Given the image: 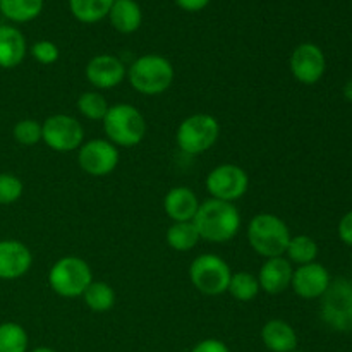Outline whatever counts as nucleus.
Wrapping results in <instances>:
<instances>
[{"mask_svg": "<svg viewBox=\"0 0 352 352\" xmlns=\"http://www.w3.org/2000/svg\"><path fill=\"white\" fill-rule=\"evenodd\" d=\"M230 275L232 270L229 263L219 254L203 253L189 265V280L192 287L205 296H220L227 292Z\"/></svg>", "mask_w": 352, "mask_h": 352, "instance_id": "obj_7", "label": "nucleus"}, {"mask_svg": "<svg viewBox=\"0 0 352 352\" xmlns=\"http://www.w3.org/2000/svg\"><path fill=\"white\" fill-rule=\"evenodd\" d=\"M260 284H258V277L251 272H236L230 275L229 287L227 292L232 296L236 301L241 302H251L256 299L260 294Z\"/></svg>", "mask_w": 352, "mask_h": 352, "instance_id": "obj_26", "label": "nucleus"}, {"mask_svg": "<svg viewBox=\"0 0 352 352\" xmlns=\"http://www.w3.org/2000/svg\"><path fill=\"white\" fill-rule=\"evenodd\" d=\"M248 243L256 254L268 258L284 256L291 241V230L280 217L274 213H258L248 223Z\"/></svg>", "mask_w": 352, "mask_h": 352, "instance_id": "obj_3", "label": "nucleus"}, {"mask_svg": "<svg viewBox=\"0 0 352 352\" xmlns=\"http://www.w3.org/2000/svg\"><path fill=\"white\" fill-rule=\"evenodd\" d=\"M45 0H0V12L10 23H31L41 14Z\"/></svg>", "mask_w": 352, "mask_h": 352, "instance_id": "obj_21", "label": "nucleus"}, {"mask_svg": "<svg viewBox=\"0 0 352 352\" xmlns=\"http://www.w3.org/2000/svg\"><path fill=\"white\" fill-rule=\"evenodd\" d=\"M28 54L26 36L23 31L10 24L0 26V67L16 69L23 64Z\"/></svg>", "mask_w": 352, "mask_h": 352, "instance_id": "obj_18", "label": "nucleus"}, {"mask_svg": "<svg viewBox=\"0 0 352 352\" xmlns=\"http://www.w3.org/2000/svg\"><path fill=\"white\" fill-rule=\"evenodd\" d=\"M220 138V124L210 113H192L177 127L175 143L186 155H201L212 150Z\"/></svg>", "mask_w": 352, "mask_h": 352, "instance_id": "obj_6", "label": "nucleus"}, {"mask_svg": "<svg viewBox=\"0 0 352 352\" xmlns=\"http://www.w3.org/2000/svg\"><path fill=\"white\" fill-rule=\"evenodd\" d=\"M205 188L210 198L234 203L248 192L250 175L236 164H220L208 172Z\"/></svg>", "mask_w": 352, "mask_h": 352, "instance_id": "obj_10", "label": "nucleus"}, {"mask_svg": "<svg viewBox=\"0 0 352 352\" xmlns=\"http://www.w3.org/2000/svg\"><path fill=\"white\" fill-rule=\"evenodd\" d=\"M342 93H344V98H346L347 102L352 103V78L346 82V85H344Z\"/></svg>", "mask_w": 352, "mask_h": 352, "instance_id": "obj_35", "label": "nucleus"}, {"mask_svg": "<svg viewBox=\"0 0 352 352\" xmlns=\"http://www.w3.org/2000/svg\"><path fill=\"white\" fill-rule=\"evenodd\" d=\"M131 88L144 96H158L167 91L175 79V69L167 57L146 54L138 57L127 69Z\"/></svg>", "mask_w": 352, "mask_h": 352, "instance_id": "obj_2", "label": "nucleus"}, {"mask_svg": "<svg viewBox=\"0 0 352 352\" xmlns=\"http://www.w3.org/2000/svg\"><path fill=\"white\" fill-rule=\"evenodd\" d=\"M12 136L23 146H34L41 141V124L34 119L17 120L12 129Z\"/></svg>", "mask_w": 352, "mask_h": 352, "instance_id": "obj_30", "label": "nucleus"}, {"mask_svg": "<svg viewBox=\"0 0 352 352\" xmlns=\"http://www.w3.org/2000/svg\"><path fill=\"white\" fill-rule=\"evenodd\" d=\"M30 337L26 329L16 322L0 323V352H28Z\"/></svg>", "mask_w": 352, "mask_h": 352, "instance_id": "obj_27", "label": "nucleus"}, {"mask_svg": "<svg viewBox=\"0 0 352 352\" xmlns=\"http://www.w3.org/2000/svg\"><path fill=\"white\" fill-rule=\"evenodd\" d=\"M24 192V184L17 175L0 172V206L14 205Z\"/></svg>", "mask_w": 352, "mask_h": 352, "instance_id": "obj_29", "label": "nucleus"}, {"mask_svg": "<svg viewBox=\"0 0 352 352\" xmlns=\"http://www.w3.org/2000/svg\"><path fill=\"white\" fill-rule=\"evenodd\" d=\"M337 232H339V239L342 241L346 246L352 248V210L340 219Z\"/></svg>", "mask_w": 352, "mask_h": 352, "instance_id": "obj_33", "label": "nucleus"}, {"mask_svg": "<svg viewBox=\"0 0 352 352\" xmlns=\"http://www.w3.org/2000/svg\"><path fill=\"white\" fill-rule=\"evenodd\" d=\"M41 141L57 153H71L81 148L85 129L76 117L55 113L41 122Z\"/></svg>", "mask_w": 352, "mask_h": 352, "instance_id": "obj_9", "label": "nucleus"}, {"mask_svg": "<svg viewBox=\"0 0 352 352\" xmlns=\"http://www.w3.org/2000/svg\"><path fill=\"white\" fill-rule=\"evenodd\" d=\"M107 140L117 148L138 146L146 136L144 116L131 103L112 105L102 120Z\"/></svg>", "mask_w": 352, "mask_h": 352, "instance_id": "obj_4", "label": "nucleus"}, {"mask_svg": "<svg viewBox=\"0 0 352 352\" xmlns=\"http://www.w3.org/2000/svg\"><path fill=\"white\" fill-rule=\"evenodd\" d=\"M116 0H69L74 19L82 24H96L109 16Z\"/></svg>", "mask_w": 352, "mask_h": 352, "instance_id": "obj_22", "label": "nucleus"}, {"mask_svg": "<svg viewBox=\"0 0 352 352\" xmlns=\"http://www.w3.org/2000/svg\"><path fill=\"white\" fill-rule=\"evenodd\" d=\"M31 352H57L55 349H52V347H36V349H33Z\"/></svg>", "mask_w": 352, "mask_h": 352, "instance_id": "obj_36", "label": "nucleus"}, {"mask_svg": "<svg viewBox=\"0 0 352 352\" xmlns=\"http://www.w3.org/2000/svg\"><path fill=\"white\" fill-rule=\"evenodd\" d=\"M318 253L320 250L316 241L313 237L306 236V234H299V236H291V241H289L284 256L291 263L301 267V265H308L316 261Z\"/></svg>", "mask_w": 352, "mask_h": 352, "instance_id": "obj_25", "label": "nucleus"}, {"mask_svg": "<svg viewBox=\"0 0 352 352\" xmlns=\"http://www.w3.org/2000/svg\"><path fill=\"white\" fill-rule=\"evenodd\" d=\"M107 17L113 30L122 34L136 33L143 23V12L136 0H116Z\"/></svg>", "mask_w": 352, "mask_h": 352, "instance_id": "obj_20", "label": "nucleus"}, {"mask_svg": "<svg viewBox=\"0 0 352 352\" xmlns=\"http://www.w3.org/2000/svg\"><path fill=\"white\" fill-rule=\"evenodd\" d=\"M33 253L17 239L0 241V280H17L31 270Z\"/></svg>", "mask_w": 352, "mask_h": 352, "instance_id": "obj_15", "label": "nucleus"}, {"mask_svg": "<svg viewBox=\"0 0 352 352\" xmlns=\"http://www.w3.org/2000/svg\"><path fill=\"white\" fill-rule=\"evenodd\" d=\"M291 74L299 85L313 86L323 79L327 72V57L318 45L311 41L299 43L289 60Z\"/></svg>", "mask_w": 352, "mask_h": 352, "instance_id": "obj_11", "label": "nucleus"}, {"mask_svg": "<svg viewBox=\"0 0 352 352\" xmlns=\"http://www.w3.org/2000/svg\"><path fill=\"white\" fill-rule=\"evenodd\" d=\"M191 352H230L229 346L219 339H205L196 344Z\"/></svg>", "mask_w": 352, "mask_h": 352, "instance_id": "obj_32", "label": "nucleus"}, {"mask_svg": "<svg viewBox=\"0 0 352 352\" xmlns=\"http://www.w3.org/2000/svg\"><path fill=\"white\" fill-rule=\"evenodd\" d=\"M182 10L186 12H199V10L205 9L212 0H174Z\"/></svg>", "mask_w": 352, "mask_h": 352, "instance_id": "obj_34", "label": "nucleus"}, {"mask_svg": "<svg viewBox=\"0 0 352 352\" xmlns=\"http://www.w3.org/2000/svg\"><path fill=\"white\" fill-rule=\"evenodd\" d=\"M320 316L336 332H352V282L336 278L322 296Z\"/></svg>", "mask_w": 352, "mask_h": 352, "instance_id": "obj_8", "label": "nucleus"}, {"mask_svg": "<svg viewBox=\"0 0 352 352\" xmlns=\"http://www.w3.org/2000/svg\"><path fill=\"white\" fill-rule=\"evenodd\" d=\"M85 76L89 85L98 89H112L119 86L127 76V69L119 57L110 54H100L89 58Z\"/></svg>", "mask_w": 352, "mask_h": 352, "instance_id": "obj_14", "label": "nucleus"}, {"mask_svg": "<svg viewBox=\"0 0 352 352\" xmlns=\"http://www.w3.org/2000/svg\"><path fill=\"white\" fill-rule=\"evenodd\" d=\"M93 282V272L88 261L79 256H64L52 265L48 285L57 296L65 299L81 298Z\"/></svg>", "mask_w": 352, "mask_h": 352, "instance_id": "obj_5", "label": "nucleus"}, {"mask_svg": "<svg viewBox=\"0 0 352 352\" xmlns=\"http://www.w3.org/2000/svg\"><path fill=\"white\" fill-rule=\"evenodd\" d=\"M165 239H167L170 250L179 251V253H188L198 246L201 237H199L198 229L192 222H172V226L167 229Z\"/></svg>", "mask_w": 352, "mask_h": 352, "instance_id": "obj_23", "label": "nucleus"}, {"mask_svg": "<svg viewBox=\"0 0 352 352\" xmlns=\"http://www.w3.org/2000/svg\"><path fill=\"white\" fill-rule=\"evenodd\" d=\"M294 352H305V351H294Z\"/></svg>", "mask_w": 352, "mask_h": 352, "instance_id": "obj_37", "label": "nucleus"}, {"mask_svg": "<svg viewBox=\"0 0 352 352\" xmlns=\"http://www.w3.org/2000/svg\"><path fill=\"white\" fill-rule=\"evenodd\" d=\"M76 107H78L79 113L88 120H103V117L107 116L110 109L105 96L100 91H96V89L85 91L82 95H79Z\"/></svg>", "mask_w": 352, "mask_h": 352, "instance_id": "obj_28", "label": "nucleus"}, {"mask_svg": "<svg viewBox=\"0 0 352 352\" xmlns=\"http://www.w3.org/2000/svg\"><path fill=\"white\" fill-rule=\"evenodd\" d=\"M199 199L188 186H175L168 189L164 198V210L172 222H192L198 213Z\"/></svg>", "mask_w": 352, "mask_h": 352, "instance_id": "obj_17", "label": "nucleus"}, {"mask_svg": "<svg viewBox=\"0 0 352 352\" xmlns=\"http://www.w3.org/2000/svg\"><path fill=\"white\" fill-rule=\"evenodd\" d=\"M81 298L93 313H107L116 305V291L112 285L102 280H93Z\"/></svg>", "mask_w": 352, "mask_h": 352, "instance_id": "obj_24", "label": "nucleus"}, {"mask_svg": "<svg viewBox=\"0 0 352 352\" xmlns=\"http://www.w3.org/2000/svg\"><path fill=\"white\" fill-rule=\"evenodd\" d=\"M31 57H33L38 64L52 65L58 60V57H60V50H58V47L54 41L40 40L36 41V43H33V47H31Z\"/></svg>", "mask_w": 352, "mask_h": 352, "instance_id": "obj_31", "label": "nucleus"}, {"mask_svg": "<svg viewBox=\"0 0 352 352\" xmlns=\"http://www.w3.org/2000/svg\"><path fill=\"white\" fill-rule=\"evenodd\" d=\"M120 160L119 148L109 140H91L82 143L78 150V164L82 172L93 177L112 174Z\"/></svg>", "mask_w": 352, "mask_h": 352, "instance_id": "obj_12", "label": "nucleus"}, {"mask_svg": "<svg viewBox=\"0 0 352 352\" xmlns=\"http://www.w3.org/2000/svg\"><path fill=\"white\" fill-rule=\"evenodd\" d=\"M192 223L196 226L203 241L222 244L229 243L239 234L243 220H241V213L234 203L210 198L199 203L198 213H196Z\"/></svg>", "mask_w": 352, "mask_h": 352, "instance_id": "obj_1", "label": "nucleus"}, {"mask_svg": "<svg viewBox=\"0 0 352 352\" xmlns=\"http://www.w3.org/2000/svg\"><path fill=\"white\" fill-rule=\"evenodd\" d=\"M292 263L285 256L268 258L258 272V284L263 292L277 296L291 289L292 282Z\"/></svg>", "mask_w": 352, "mask_h": 352, "instance_id": "obj_16", "label": "nucleus"}, {"mask_svg": "<svg viewBox=\"0 0 352 352\" xmlns=\"http://www.w3.org/2000/svg\"><path fill=\"white\" fill-rule=\"evenodd\" d=\"M261 340L270 352L298 351V333H296L294 327L285 320H268L261 329Z\"/></svg>", "mask_w": 352, "mask_h": 352, "instance_id": "obj_19", "label": "nucleus"}, {"mask_svg": "<svg viewBox=\"0 0 352 352\" xmlns=\"http://www.w3.org/2000/svg\"><path fill=\"white\" fill-rule=\"evenodd\" d=\"M330 284H332L330 272L318 261L301 265V267L294 268V272H292L291 289L294 291L296 296L306 299V301L322 299V296L325 294Z\"/></svg>", "mask_w": 352, "mask_h": 352, "instance_id": "obj_13", "label": "nucleus"}]
</instances>
